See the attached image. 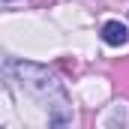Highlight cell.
<instances>
[{
    "mask_svg": "<svg viewBox=\"0 0 129 129\" xmlns=\"http://www.w3.org/2000/svg\"><path fill=\"white\" fill-rule=\"evenodd\" d=\"M9 72H15V78L21 81V87H27L36 99L45 102L48 108V120L51 129H66V123L72 120V108H69V99L66 90L60 87V81L39 63H21V60H9L6 63Z\"/></svg>",
    "mask_w": 129,
    "mask_h": 129,
    "instance_id": "6da1fadb",
    "label": "cell"
},
{
    "mask_svg": "<svg viewBox=\"0 0 129 129\" xmlns=\"http://www.w3.org/2000/svg\"><path fill=\"white\" fill-rule=\"evenodd\" d=\"M102 42L105 45H126L129 42V30H126V24H120V21H105L102 24Z\"/></svg>",
    "mask_w": 129,
    "mask_h": 129,
    "instance_id": "7a4b0ae2",
    "label": "cell"
}]
</instances>
